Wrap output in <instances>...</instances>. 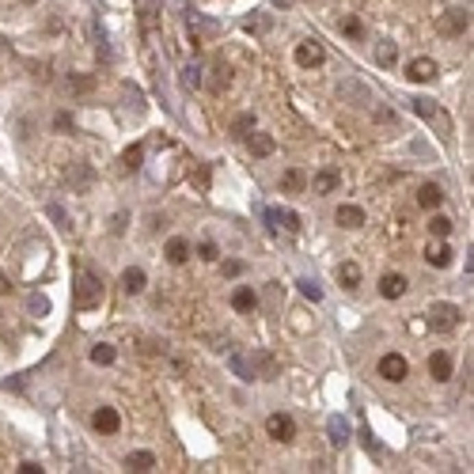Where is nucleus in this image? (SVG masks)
Segmentation results:
<instances>
[{
  "label": "nucleus",
  "mask_w": 474,
  "mask_h": 474,
  "mask_svg": "<svg viewBox=\"0 0 474 474\" xmlns=\"http://www.w3.org/2000/svg\"><path fill=\"white\" fill-rule=\"evenodd\" d=\"M99 303H103V281L91 270H80L76 273V285H73V308L91 311V308H99Z\"/></svg>",
  "instance_id": "f257e3e1"
},
{
  "label": "nucleus",
  "mask_w": 474,
  "mask_h": 474,
  "mask_svg": "<svg viewBox=\"0 0 474 474\" xmlns=\"http://www.w3.org/2000/svg\"><path fill=\"white\" fill-rule=\"evenodd\" d=\"M410 110H414V114H421V118H425V122L440 125V137H451V122H448V114H444V110L436 107L433 99H425V95L410 99Z\"/></svg>",
  "instance_id": "f03ea898"
},
{
  "label": "nucleus",
  "mask_w": 474,
  "mask_h": 474,
  "mask_svg": "<svg viewBox=\"0 0 474 474\" xmlns=\"http://www.w3.org/2000/svg\"><path fill=\"white\" fill-rule=\"evenodd\" d=\"M466 27H471V12H466V8H448L440 19H436V31L448 34V38H459V34H466Z\"/></svg>",
  "instance_id": "7ed1b4c3"
},
{
  "label": "nucleus",
  "mask_w": 474,
  "mask_h": 474,
  "mask_svg": "<svg viewBox=\"0 0 474 474\" xmlns=\"http://www.w3.org/2000/svg\"><path fill=\"white\" fill-rule=\"evenodd\" d=\"M429 327H433V330H440V334H444V330H456L459 327V308H456V303H433V308H429Z\"/></svg>",
  "instance_id": "20e7f679"
},
{
  "label": "nucleus",
  "mask_w": 474,
  "mask_h": 474,
  "mask_svg": "<svg viewBox=\"0 0 474 474\" xmlns=\"http://www.w3.org/2000/svg\"><path fill=\"white\" fill-rule=\"evenodd\" d=\"M266 433H270L277 444H292L296 440V421L288 414H270V421H266Z\"/></svg>",
  "instance_id": "39448f33"
},
{
  "label": "nucleus",
  "mask_w": 474,
  "mask_h": 474,
  "mask_svg": "<svg viewBox=\"0 0 474 474\" xmlns=\"http://www.w3.org/2000/svg\"><path fill=\"white\" fill-rule=\"evenodd\" d=\"M65 182L73 186V194H88L91 182H95V167H91V164H73V167H65Z\"/></svg>",
  "instance_id": "423d86ee"
},
{
  "label": "nucleus",
  "mask_w": 474,
  "mask_h": 474,
  "mask_svg": "<svg viewBox=\"0 0 474 474\" xmlns=\"http://www.w3.org/2000/svg\"><path fill=\"white\" fill-rule=\"evenodd\" d=\"M323 61H327V49H323L315 38H308V42L296 46V65H300V68H319Z\"/></svg>",
  "instance_id": "0eeeda50"
},
{
  "label": "nucleus",
  "mask_w": 474,
  "mask_h": 474,
  "mask_svg": "<svg viewBox=\"0 0 474 474\" xmlns=\"http://www.w3.org/2000/svg\"><path fill=\"white\" fill-rule=\"evenodd\" d=\"M379 376H384L387 384H402V379L410 376V364H406V357H399V353H387V357L379 360Z\"/></svg>",
  "instance_id": "6e6552de"
},
{
  "label": "nucleus",
  "mask_w": 474,
  "mask_h": 474,
  "mask_svg": "<svg viewBox=\"0 0 474 474\" xmlns=\"http://www.w3.org/2000/svg\"><path fill=\"white\" fill-rule=\"evenodd\" d=\"M266 224H270L273 232L277 228H285L288 236H296V232H300V213H292V209H266Z\"/></svg>",
  "instance_id": "1a4fd4ad"
},
{
  "label": "nucleus",
  "mask_w": 474,
  "mask_h": 474,
  "mask_svg": "<svg viewBox=\"0 0 474 474\" xmlns=\"http://www.w3.org/2000/svg\"><path fill=\"white\" fill-rule=\"evenodd\" d=\"M91 425H95V433L114 436L118 429H122V417H118V410H114V406H99L95 414H91Z\"/></svg>",
  "instance_id": "9d476101"
},
{
  "label": "nucleus",
  "mask_w": 474,
  "mask_h": 474,
  "mask_svg": "<svg viewBox=\"0 0 474 474\" xmlns=\"http://www.w3.org/2000/svg\"><path fill=\"white\" fill-rule=\"evenodd\" d=\"M436 61H429V58H414L406 65V80H414V84H429V80H436Z\"/></svg>",
  "instance_id": "9b49d317"
},
{
  "label": "nucleus",
  "mask_w": 474,
  "mask_h": 474,
  "mask_svg": "<svg viewBox=\"0 0 474 474\" xmlns=\"http://www.w3.org/2000/svg\"><path fill=\"white\" fill-rule=\"evenodd\" d=\"M201 84L213 91V95H221V91L232 84V68L224 65V61H216V65H209V76H201Z\"/></svg>",
  "instance_id": "f8f14e48"
},
{
  "label": "nucleus",
  "mask_w": 474,
  "mask_h": 474,
  "mask_svg": "<svg viewBox=\"0 0 474 474\" xmlns=\"http://www.w3.org/2000/svg\"><path fill=\"white\" fill-rule=\"evenodd\" d=\"M334 221H338V228H360L364 224V209L360 205H338V213H334Z\"/></svg>",
  "instance_id": "ddd939ff"
},
{
  "label": "nucleus",
  "mask_w": 474,
  "mask_h": 474,
  "mask_svg": "<svg viewBox=\"0 0 474 474\" xmlns=\"http://www.w3.org/2000/svg\"><path fill=\"white\" fill-rule=\"evenodd\" d=\"M327 433H330V444H334V448H345V444H349V421H345L342 414H334L327 421Z\"/></svg>",
  "instance_id": "4468645a"
},
{
  "label": "nucleus",
  "mask_w": 474,
  "mask_h": 474,
  "mask_svg": "<svg viewBox=\"0 0 474 474\" xmlns=\"http://www.w3.org/2000/svg\"><path fill=\"white\" fill-rule=\"evenodd\" d=\"M133 4H137V12H140V27H145V31H152L155 16L164 12V0H133Z\"/></svg>",
  "instance_id": "2eb2a0df"
},
{
  "label": "nucleus",
  "mask_w": 474,
  "mask_h": 474,
  "mask_svg": "<svg viewBox=\"0 0 474 474\" xmlns=\"http://www.w3.org/2000/svg\"><path fill=\"white\" fill-rule=\"evenodd\" d=\"M338 182H342V175L334 167H323V171H315L311 186H315V194H330V190H338Z\"/></svg>",
  "instance_id": "dca6fc26"
},
{
  "label": "nucleus",
  "mask_w": 474,
  "mask_h": 474,
  "mask_svg": "<svg viewBox=\"0 0 474 474\" xmlns=\"http://www.w3.org/2000/svg\"><path fill=\"white\" fill-rule=\"evenodd\" d=\"M429 376H433L436 384L451 379V357L448 353H433V357H429Z\"/></svg>",
  "instance_id": "f3484780"
},
{
  "label": "nucleus",
  "mask_w": 474,
  "mask_h": 474,
  "mask_svg": "<svg viewBox=\"0 0 474 474\" xmlns=\"http://www.w3.org/2000/svg\"><path fill=\"white\" fill-rule=\"evenodd\" d=\"M254 379H277V360L270 353H254Z\"/></svg>",
  "instance_id": "a211bd4d"
},
{
  "label": "nucleus",
  "mask_w": 474,
  "mask_h": 474,
  "mask_svg": "<svg viewBox=\"0 0 474 474\" xmlns=\"http://www.w3.org/2000/svg\"><path fill=\"white\" fill-rule=\"evenodd\" d=\"M65 88L73 91V95H91V91H95V76L91 73H68Z\"/></svg>",
  "instance_id": "6ab92c4d"
},
{
  "label": "nucleus",
  "mask_w": 474,
  "mask_h": 474,
  "mask_svg": "<svg viewBox=\"0 0 474 474\" xmlns=\"http://www.w3.org/2000/svg\"><path fill=\"white\" fill-rule=\"evenodd\" d=\"M167 262L171 266H182V262L190 258V239H182V236H175V239H167Z\"/></svg>",
  "instance_id": "aec40b11"
},
{
  "label": "nucleus",
  "mask_w": 474,
  "mask_h": 474,
  "mask_svg": "<svg viewBox=\"0 0 474 474\" xmlns=\"http://www.w3.org/2000/svg\"><path fill=\"white\" fill-rule=\"evenodd\" d=\"M440 201H444V190L436 182H425V186L417 190V205L421 209H440Z\"/></svg>",
  "instance_id": "412c9836"
},
{
  "label": "nucleus",
  "mask_w": 474,
  "mask_h": 474,
  "mask_svg": "<svg viewBox=\"0 0 474 474\" xmlns=\"http://www.w3.org/2000/svg\"><path fill=\"white\" fill-rule=\"evenodd\" d=\"M379 292H384V300H399V296L406 292V277H402V273H387V277L379 281Z\"/></svg>",
  "instance_id": "4be33fe9"
},
{
  "label": "nucleus",
  "mask_w": 474,
  "mask_h": 474,
  "mask_svg": "<svg viewBox=\"0 0 474 474\" xmlns=\"http://www.w3.org/2000/svg\"><path fill=\"white\" fill-rule=\"evenodd\" d=\"M247 137H251V155H258V160H266V155H273V148H277V145H273V137H270V133H247Z\"/></svg>",
  "instance_id": "5701e85b"
},
{
  "label": "nucleus",
  "mask_w": 474,
  "mask_h": 474,
  "mask_svg": "<svg viewBox=\"0 0 474 474\" xmlns=\"http://www.w3.org/2000/svg\"><path fill=\"white\" fill-rule=\"evenodd\" d=\"M145 285H148V277H145V270H140V266H129V270L122 273V288L125 292H145Z\"/></svg>",
  "instance_id": "b1692460"
},
{
  "label": "nucleus",
  "mask_w": 474,
  "mask_h": 474,
  "mask_svg": "<svg viewBox=\"0 0 474 474\" xmlns=\"http://www.w3.org/2000/svg\"><path fill=\"white\" fill-rule=\"evenodd\" d=\"M152 466H155V456H152V451H129V456H125V471L145 474V471H152Z\"/></svg>",
  "instance_id": "393cba45"
},
{
  "label": "nucleus",
  "mask_w": 474,
  "mask_h": 474,
  "mask_svg": "<svg viewBox=\"0 0 474 474\" xmlns=\"http://www.w3.org/2000/svg\"><path fill=\"white\" fill-rule=\"evenodd\" d=\"M303 186H308V179H303V171H285L281 175V194H303Z\"/></svg>",
  "instance_id": "a878e982"
},
{
  "label": "nucleus",
  "mask_w": 474,
  "mask_h": 474,
  "mask_svg": "<svg viewBox=\"0 0 474 474\" xmlns=\"http://www.w3.org/2000/svg\"><path fill=\"white\" fill-rule=\"evenodd\" d=\"M254 303H258V296H254V288L239 285L236 292H232V308H236V311H254Z\"/></svg>",
  "instance_id": "bb28decb"
},
{
  "label": "nucleus",
  "mask_w": 474,
  "mask_h": 474,
  "mask_svg": "<svg viewBox=\"0 0 474 474\" xmlns=\"http://www.w3.org/2000/svg\"><path fill=\"white\" fill-rule=\"evenodd\" d=\"M376 61H379V65H384V68H391L395 61H399V46H395L391 38L376 42Z\"/></svg>",
  "instance_id": "cd10ccee"
},
{
  "label": "nucleus",
  "mask_w": 474,
  "mask_h": 474,
  "mask_svg": "<svg viewBox=\"0 0 474 474\" xmlns=\"http://www.w3.org/2000/svg\"><path fill=\"white\" fill-rule=\"evenodd\" d=\"M338 281H342V288H357L360 285V266L357 262H342V266H338Z\"/></svg>",
  "instance_id": "c85d7f7f"
},
{
  "label": "nucleus",
  "mask_w": 474,
  "mask_h": 474,
  "mask_svg": "<svg viewBox=\"0 0 474 474\" xmlns=\"http://www.w3.org/2000/svg\"><path fill=\"white\" fill-rule=\"evenodd\" d=\"M451 254H456V251L440 243V247H429L425 262H429V266H436V270H444V266H451Z\"/></svg>",
  "instance_id": "c756f323"
},
{
  "label": "nucleus",
  "mask_w": 474,
  "mask_h": 474,
  "mask_svg": "<svg viewBox=\"0 0 474 474\" xmlns=\"http://www.w3.org/2000/svg\"><path fill=\"white\" fill-rule=\"evenodd\" d=\"M122 95H125V107H129L133 114H145V91H140V88H133V84H125V88H122Z\"/></svg>",
  "instance_id": "7c9ffc66"
},
{
  "label": "nucleus",
  "mask_w": 474,
  "mask_h": 474,
  "mask_svg": "<svg viewBox=\"0 0 474 474\" xmlns=\"http://www.w3.org/2000/svg\"><path fill=\"white\" fill-rule=\"evenodd\" d=\"M122 164H125V171H137V167L145 164V145H129V148H125Z\"/></svg>",
  "instance_id": "2f4dec72"
},
{
  "label": "nucleus",
  "mask_w": 474,
  "mask_h": 474,
  "mask_svg": "<svg viewBox=\"0 0 474 474\" xmlns=\"http://www.w3.org/2000/svg\"><path fill=\"white\" fill-rule=\"evenodd\" d=\"M228 364H232V372H236L239 379H247V384H251V379H254V368L247 364V357H239V353H232V357H228Z\"/></svg>",
  "instance_id": "473e14b6"
},
{
  "label": "nucleus",
  "mask_w": 474,
  "mask_h": 474,
  "mask_svg": "<svg viewBox=\"0 0 474 474\" xmlns=\"http://www.w3.org/2000/svg\"><path fill=\"white\" fill-rule=\"evenodd\" d=\"M46 213H49V221L58 224L61 232H68V228H73V221H68V213H65V209H61L58 201H49V205H46Z\"/></svg>",
  "instance_id": "72a5a7b5"
},
{
  "label": "nucleus",
  "mask_w": 474,
  "mask_h": 474,
  "mask_svg": "<svg viewBox=\"0 0 474 474\" xmlns=\"http://www.w3.org/2000/svg\"><path fill=\"white\" fill-rule=\"evenodd\" d=\"M179 84H182L186 91L201 88V68H197V65H186V68H182V76H179Z\"/></svg>",
  "instance_id": "f704fd0d"
},
{
  "label": "nucleus",
  "mask_w": 474,
  "mask_h": 474,
  "mask_svg": "<svg viewBox=\"0 0 474 474\" xmlns=\"http://www.w3.org/2000/svg\"><path fill=\"white\" fill-rule=\"evenodd\" d=\"M114 357H118V353H114V345H107V342L91 349V360H95V364H114Z\"/></svg>",
  "instance_id": "c9c22d12"
},
{
  "label": "nucleus",
  "mask_w": 474,
  "mask_h": 474,
  "mask_svg": "<svg viewBox=\"0 0 474 474\" xmlns=\"http://www.w3.org/2000/svg\"><path fill=\"white\" fill-rule=\"evenodd\" d=\"M209 179H213V164H201V167H197V175H194L197 194H209Z\"/></svg>",
  "instance_id": "e433bc0d"
},
{
  "label": "nucleus",
  "mask_w": 474,
  "mask_h": 474,
  "mask_svg": "<svg viewBox=\"0 0 474 474\" xmlns=\"http://www.w3.org/2000/svg\"><path fill=\"white\" fill-rule=\"evenodd\" d=\"M251 129H254V114H239L236 122H232V137H247Z\"/></svg>",
  "instance_id": "4c0bfd02"
},
{
  "label": "nucleus",
  "mask_w": 474,
  "mask_h": 474,
  "mask_svg": "<svg viewBox=\"0 0 474 474\" xmlns=\"http://www.w3.org/2000/svg\"><path fill=\"white\" fill-rule=\"evenodd\" d=\"M429 232H433V236H451V221L448 216H440V213H433V221H429Z\"/></svg>",
  "instance_id": "58836bf2"
},
{
  "label": "nucleus",
  "mask_w": 474,
  "mask_h": 474,
  "mask_svg": "<svg viewBox=\"0 0 474 474\" xmlns=\"http://www.w3.org/2000/svg\"><path fill=\"white\" fill-rule=\"evenodd\" d=\"M296 285H300V292L308 296V300H315V303L323 300V288H319V281H311V277H303V281H296Z\"/></svg>",
  "instance_id": "ea45409f"
},
{
  "label": "nucleus",
  "mask_w": 474,
  "mask_h": 474,
  "mask_svg": "<svg viewBox=\"0 0 474 474\" xmlns=\"http://www.w3.org/2000/svg\"><path fill=\"white\" fill-rule=\"evenodd\" d=\"M338 27H342V34H349V38H360V34H364V27H360L357 16H345Z\"/></svg>",
  "instance_id": "a19ab883"
},
{
  "label": "nucleus",
  "mask_w": 474,
  "mask_h": 474,
  "mask_svg": "<svg viewBox=\"0 0 474 474\" xmlns=\"http://www.w3.org/2000/svg\"><path fill=\"white\" fill-rule=\"evenodd\" d=\"M243 27H247L251 34H266V31H270V16H251Z\"/></svg>",
  "instance_id": "79ce46f5"
},
{
  "label": "nucleus",
  "mask_w": 474,
  "mask_h": 474,
  "mask_svg": "<svg viewBox=\"0 0 474 474\" xmlns=\"http://www.w3.org/2000/svg\"><path fill=\"white\" fill-rule=\"evenodd\" d=\"M27 308H31V315H46L49 300H46V296H31V300H27Z\"/></svg>",
  "instance_id": "37998d69"
},
{
  "label": "nucleus",
  "mask_w": 474,
  "mask_h": 474,
  "mask_svg": "<svg viewBox=\"0 0 474 474\" xmlns=\"http://www.w3.org/2000/svg\"><path fill=\"white\" fill-rule=\"evenodd\" d=\"M53 129H61V133H68L73 129V114H68V110H61L58 118H53Z\"/></svg>",
  "instance_id": "c03bdc74"
},
{
  "label": "nucleus",
  "mask_w": 474,
  "mask_h": 474,
  "mask_svg": "<svg viewBox=\"0 0 474 474\" xmlns=\"http://www.w3.org/2000/svg\"><path fill=\"white\" fill-rule=\"evenodd\" d=\"M239 273H243V262H224V277H239Z\"/></svg>",
  "instance_id": "a18cd8bd"
},
{
  "label": "nucleus",
  "mask_w": 474,
  "mask_h": 474,
  "mask_svg": "<svg viewBox=\"0 0 474 474\" xmlns=\"http://www.w3.org/2000/svg\"><path fill=\"white\" fill-rule=\"evenodd\" d=\"M197 254H201L205 262H216V247L213 243H201V247H197Z\"/></svg>",
  "instance_id": "49530a36"
},
{
  "label": "nucleus",
  "mask_w": 474,
  "mask_h": 474,
  "mask_svg": "<svg viewBox=\"0 0 474 474\" xmlns=\"http://www.w3.org/2000/svg\"><path fill=\"white\" fill-rule=\"evenodd\" d=\"M110 232H114V236H122V232H125V213H118V216H114V224H110Z\"/></svg>",
  "instance_id": "de8ad7c7"
},
{
  "label": "nucleus",
  "mask_w": 474,
  "mask_h": 474,
  "mask_svg": "<svg viewBox=\"0 0 474 474\" xmlns=\"http://www.w3.org/2000/svg\"><path fill=\"white\" fill-rule=\"evenodd\" d=\"M19 471H23V474H38L42 466H38V463H31V459H27V463H19Z\"/></svg>",
  "instance_id": "09e8293b"
},
{
  "label": "nucleus",
  "mask_w": 474,
  "mask_h": 474,
  "mask_svg": "<svg viewBox=\"0 0 474 474\" xmlns=\"http://www.w3.org/2000/svg\"><path fill=\"white\" fill-rule=\"evenodd\" d=\"M270 4H277V8H288V0H270Z\"/></svg>",
  "instance_id": "8fccbe9b"
},
{
  "label": "nucleus",
  "mask_w": 474,
  "mask_h": 474,
  "mask_svg": "<svg viewBox=\"0 0 474 474\" xmlns=\"http://www.w3.org/2000/svg\"><path fill=\"white\" fill-rule=\"evenodd\" d=\"M4 49H8V46H4V34H0V53H4Z\"/></svg>",
  "instance_id": "3c124183"
},
{
  "label": "nucleus",
  "mask_w": 474,
  "mask_h": 474,
  "mask_svg": "<svg viewBox=\"0 0 474 474\" xmlns=\"http://www.w3.org/2000/svg\"><path fill=\"white\" fill-rule=\"evenodd\" d=\"M23 4H38V0H23Z\"/></svg>",
  "instance_id": "603ef678"
}]
</instances>
